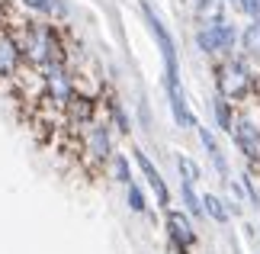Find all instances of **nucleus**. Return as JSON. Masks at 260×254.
Segmentation results:
<instances>
[{"label":"nucleus","mask_w":260,"mask_h":254,"mask_svg":"<svg viewBox=\"0 0 260 254\" xmlns=\"http://www.w3.org/2000/svg\"><path fill=\"white\" fill-rule=\"evenodd\" d=\"M19 48H23V58H26V62H32L36 68L52 65V62H64L61 39H58L55 26H48V23H29L23 29Z\"/></svg>","instance_id":"1"},{"label":"nucleus","mask_w":260,"mask_h":254,"mask_svg":"<svg viewBox=\"0 0 260 254\" xmlns=\"http://www.w3.org/2000/svg\"><path fill=\"white\" fill-rule=\"evenodd\" d=\"M142 13H145V19H148V26H151V33H154V42H157V48H161V55H164V90L183 87V84H180L177 45H174V39H171V33H167V26L161 23V16L154 13V7L148 4V0H142Z\"/></svg>","instance_id":"2"},{"label":"nucleus","mask_w":260,"mask_h":254,"mask_svg":"<svg viewBox=\"0 0 260 254\" xmlns=\"http://www.w3.org/2000/svg\"><path fill=\"white\" fill-rule=\"evenodd\" d=\"M215 87L218 97L225 100H241L251 90V71H247L244 58H228L215 68Z\"/></svg>","instance_id":"3"},{"label":"nucleus","mask_w":260,"mask_h":254,"mask_svg":"<svg viewBox=\"0 0 260 254\" xmlns=\"http://www.w3.org/2000/svg\"><path fill=\"white\" fill-rule=\"evenodd\" d=\"M196 42L206 55H232L235 42H238V33H235V26H228V23H212V26H203L196 33Z\"/></svg>","instance_id":"4"},{"label":"nucleus","mask_w":260,"mask_h":254,"mask_svg":"<svg viewBox=\"0 0 260 254\" xmlns=\"http://www.w3.org/2000/svg\"><path fill=\"white\" fill-rule=\"evenodd\" d=\"M19 68H23V48H19V39L10 33V29L0 26V80L16 77Z\"/></svg>","instance_id":"5"},{"label":"nucleus","mask_w":260,"mask_h":254,"mask_svg":"<svg viewBox=\"0 0 260 254\" xmlns=\"http://www.w3.org/2000/svg\"><path fill=\"white\" fill-rule=\"evenodd\" d=\"M132 155H135V164H138V171H142V174H145V180H148V184H151V190H154L157 203H161V206L167 209V206H171V190H167L164 177H161V171H157V167L151 164V158H148L142 148H135Z\"/></svg>","instance_id":"6"},{"label":"nucleus","mask_w":260,"mask_h":254,"mask_svg":"<svg viewBox=\"0 0 260 254\" xmlns=\"http://www.w3.org/2000/svg\"><path fill=\"white\" fill-rule=\"evenodd\" d=\"M87 155L93 161H109V155H113V142H109L106 123H90L87 126Z\"/></svg>","instance_id":"7"},{"label":"nucleus","mask_w":260,"mask_h":254,"mask_svg":"<svg viewBox=\"0 0 260 254\" xmlns=\"http://www.w3.org/2000/svg\"><path fill=\"white\" fill-rule=\"evenodd\" d=\"M232 135H235V142H238V148L244 151L251 161H260V129L254 126V123H235L232 126Z\"/></svg>","instance_id":"8"},{"label":"nucleus","mask_w":260,"mask_h":254,"mask_svg":"<svg viewBox=\"0 0 260 254\" xmlns=\"http://www.w3.org/2000/svg\"><path fill=\"white\" fill-rule=\"evenodd\" d=\"M167 229H171V238H174L177 248H189L196 241L189 219L183 216V212H177V209H167Z\"/></svg>","instance_id":"9"},{"label":"nucleus","mask_w":260,"mask_h":254,"mask_svg":"<svg viewBox=\"0 0 260 254\" xmlns=\"http://www.w3.org/2000/svg\"><path fill=\"white\" fill-rule=\"evenodd\" d=\"M199 129V142H203V148H206V155L212 158V164H215V171L222 177H228V161H225V155H222V148H218V142H215V135L209 129H203V126H196Z\"/></svg>","instance_id":"10"},{"label":"nucleus","mask_w":260,"mask_h":254,"mask_svg":"<svg viewBox=\"0 0 260 254\" xmlns=\"http://www.w3.org/2000/svg\"><path fill=\"white\" fill-rule=\"evenodd\" d=\"M225 4L222 0H199L196 4V19L203 26H212V23H225Z\"/></svg>","instance_id":"11"},{"label":"nucleus","mask_w":260,"mask_h":254,"mask_svg":"<svg viewBox=\"0 0 260 254\" xmlns=\"http://www.w3.org/2000/svg\"><path fill=\"white\" fill-rule=\"evenodd\" d=\"M23 4H26L29 10H36V13H42V16H55V19L68 16L64 0H23Z\"/></svg>","instance_id":"12"},{"label":"nucleus","mask_w":260,"mask_h":254,"mask_svg":"<svg viewBox=\"0 0 260 254\" xmlns=\"http://www.w3.org/2000/svg\"><path fill=\"white\" fill-rule=\"evenodd\" d=\"M203 212H209L215 222H228V209H225V203L218 200V196H212V193H206L203 196Z\"/></svg>","instance_id":"13"},{"label":"nucleus","mask_w":260,"mask_h":254,"mask_svg":"<svg viewBox=\"0 0 260 254\" xmlns=\"http://www.w3.org/2000/svg\"><path fill=\"white\" fill-rule=\"evenodd\" d=\"M212 109H215V123H218V129H222V132H232L235 119H232V106H228V100H225V97H218Z\"/></svg>","instance_id":"14"},{"label":"nucleus","mask_w":260,"mask_h":254,"mask_svg":"<svg viewBox=\"0 0 260 254\" xmlns=\"http://www.w3.org/2000/svg\"><path fill=\"white\" fill-rule=\"evenodd\" d=\"M180 193H183V203H186V212H189V216H203V200L196 196L193 184H180Z\"/></svg>","instance_id":"15"},{"label":"nucleus","mask_w":260,"mask_h":254,"mask_svg":"<svg viewBox=\"0 0 260 254\" xmlns=\"http://www.w3.org/2000/svg\"><path fill=\"white\" fill-rule=\"evenodd\" d=\"M177 171H180V177H183V184H196L199 180V167L186 155H177Z\"/></svg>","instance_id":"16"},{"label":"nucleus","mask_w":260,"mask_h":254,"mask_svg":"<svg viewBox=\"0 0 260 254\" xmlns=\"http://www.w3.org/2000/svg\"><path fill=\"white\" fill-rule=\"evenodd\" d=\"M244 48L254 52V55H260V19H254V23L244 29Z\"/></svg>","instance_id":"17"},{"label":"nucleus","mask_w":260,"mask_h":254,"mask_svg":"<svg viewBox=\"0 0 260 254\" xmlns=\"http://www.w3.org/2000/svg\"><path fill=\"white\" fill-rule=\"evenodd\" d=\"M128 209H132V212H145L148 209L145 193L138 190V184H128Z\"/></svg>","instance_id":"18"},{"label":"nucleus","mask_w":260,"mask_h":254,"mask_svg":"<svg viewBox=\"0 0 260 254\" xmlns=\"http://www.w3.org/2000/svg\"><path fill=\"white\" fill-rule=\"evenodd\" d=\"M232 4L241 10L244 16H251V19H260V0H232Z\"/></svg>","instance_id":"19"},{"label":"nucleus","mask_w":260,"mask_h":254,"mask_svg":"<svg viewBox=\"0 0 260 254\" xmlns=\"http://www.w3.org/2000/svg\"><path fill=\"white\" fill-rule=\"evenodd\" d=\"M109 116L116 119V129H119V132H128V119H125V113H122V106H119V100H113V103H109Z\"/></svg>","instance_id":"20"},{"label":"nucleus","mask_w":260,"mask_h":254,"mask_svg":"<svg viewBox=\"0 0 260 254\" xmlns=\"http://www.w3.org/2000/svg\"><path fill=\"white\" fill-rule=\"evenodd\" d=\"M116 177H119V184H125V187L132 184V171H128V161L122 155L116 158Z\"/></svg>","instance_id":"21"}]
</instances>
